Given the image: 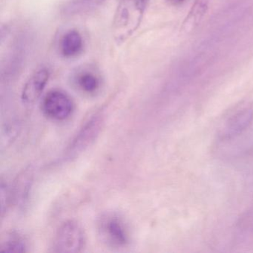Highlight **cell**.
Returning <instances> with one entry per match:
<instances>
[{
	"label": "cell",
	"instance_id": "cell-1",
	"mask_svg": "<svg viewBox=\"0 0 253 253\" xmlns=\"http://www.w3.org/2000/svg\"><path fill=\"white\" fill-rule=\"evenodd\" d=\"M149 0H120L113 21L115 41L123 43L140 27Z\"/></svg>",
	"mask_w": 253,
	"mask_h": 253
},
{
	"label": "cell",
	"instance_id": "cell-2",
	"mask_svg": "<svg viewBox=\"0 0 253 253\" xmlns=\"http://www.w3.org/2000/svg\"><path fill=\"white\" fill-rule=\"evenodd\" d=\"M97 232L100 241L112 249H124L131 241L129 226L116 212L103 213L97 220Z\"/></svg>",
	"mask_w": 253,
	"mask_h": 253
},
{
	"label": "cell",
	"instance_id": "cell-3",
	"mask_svg": "<svg viewBox=\"0 0 253 253\" xmlns=\"http://www.w3.org/2000/svg\"><path fill=\"white\" fill-rule=\"evenodd\" d=\"M105 124V115L97 112L91 115L81 126L64 152L66 160H72L81 155L94 144L100 135Z\"/></svg>",
	"mask_w": 253,
	"mask_h": 253
},
{
	"label": "cell",
	"instance_id": "cell-4",
	"mask_svg": "<svg viewBox=\"0 0 253 253\" xmlns=\"http://www.w3.org/2000/svg\"><path fill=\"white\" fill-rule=\"evenodd\" d=\"M86 234L77 220H68L59 226L53 238L51 249L54 253H81L86 246Z\"/></svg>",
	"mask_w": 253,
	"mask_h": 253
},
{
	"label": "cell",
	"instance_id": "cell-5",
	"mask_svg": "<svg viewBox=\"0 0 253 253\" xmlns=\"http://www.w3.org/2000/svg\"><path fill=\"white\" fill-rule=\"evenodd\" d=\"M41 110L48 119L56 122H63L73 115L75 103L66 91L62 89H52L47 92L42 98Z\"/></svg>",
	"mask_w": 253,
	"mask_h": 253
},
{
	"label": "cell",
	"instance_id": "cell-6",
	"mask_svg": "<svg viewBox=\"0 0 253 253\" xmlns=\"http://www.w3.org/2000/svg\"><path fill=\"white\" fill-rule=\"evenodd\" d=\"M72 86L81 94L94 97L101 91L103 78L95 67L81 66L75 69L71 76Z\"/></svg>",
	"mask_w": 253,
	"mask_h": 253
},
{
	"label": "cell",
	"instance_id": "cell-7",
	"mask_svg": "<svg viewBox=\"0 0 253 253\" xmlns=\"http://www.w3.org/2000/svg\"><path fill=\"white\" fill-rule=\"evenodd\" d=\"M50 78L48 68L42 67L35 71L25 83L21 92L22 102L25 105H32L42 95Z\"/></svg>",
	"mask_w": 253,
	"mask_h": 253
},
{
	"label": "cell",
	"instance_id": "cell-8",
	"mask_svg": "<svg viewBox=\"0 0 253 253\" xmlns=\"http://www.w3.org/2000/svg\"><path fill=\"white\" fill-rule=\"evenodd\" d=\"M253 121V109L244 108L230 117L220 134L222 140H229L238 137L248 129Z\"/></svg>",
	"mask_w": 253,
	"mask_h": 253
},
{
	"label": "cell",
	"instance_id": "cell-9",
	"mask_svg": "<svg viewBox=\"0 0 253 253\" xmlns=\"http://www.w3.org/2000/svg\"><path fill=\"white\" fill-rule=\"evenodd\" d=\"M84 49V38L78 31H68L60 38L59 50L64 58H75L82 54Z\"/></svg>",
	"mask_w": 253,
	"mask_h": 253
},
{
	"label": "cell",
	"instance_id": "cell-10",
	"mask_svg": "<svg viewBox=\"0 0 253 253\" xmlns=\"http://www.w3.org/2000/svg\"><path fill=\"white\" fill-rule=\"evenodd\" d=\"M106 0H69L61 8L62 15L75 17L86 14L103 5Z\"/></svg>",
	"mask_w": 253,
	"mask_h": 253
},
{
	"label": "cell",
	"instance_id": "cell-11",
	"mask_svg": "<svg viewBox=\"0 0 253 253\" xmlns=\"http://www.w3.org/2000/svg\"><path fill=\"white\" fill-rule=\"evenodd\" d=\"M29 250L27 241L18 232H12L5 236L0 245V252L2 253H26Z\"/></svg>",
	"mask_w": 253,
	"mask_h": 253
},
{
	"label": "cell",
	"instance_id": "cell-12",
	"mask_svg": "<svg viewBox=\"0 0 253 253\" xmlns=\"http://www.w3.org/2000/svg\"><path fill=\"white\" fill-rule=\"evenodd\" d=\"M210 0H195V4L186 20V26H192L196 25L206 14Z\"/></svg>",
	"mask_w": 253,
	"mask_h": 253
},
{
	"label": "cell",
	"instance_id": "cell-13",
	"mask_svg": "<svg viewBox=\"0 0 253 253\" xmlns=\"http://www.w3.org/2000/svg\"><path fill=\"white\" fill-rule=\"evenodd\" d=\"M1 213L3 217L4 214L8 211V209L11 207V204L14 201L13 197L12 187L9 184L2 180L1 181Z\"/></svg>",
	"mask_w": 253,
	"mask_h": 253
},
{
	"label": "cell",
	"instance_id": "cell-14",
	"mask_svg": "<svg viewBox=\"0 0 253 253\" xmlns=\"http://www.w3.org/2000/svg\"><path fill=\"white\" fill-rule=\"evenodd\" d=\"M237 227L241 232L253 233V204L239 217Z\"/></svg>",
	"mask_w": 253,
	"mask_h": 253
},
{
	"label": "cell",
	"instance_id": "cell-15",
	"mask_svg": "<svg viewBox=\"0 0 253 253\" xmlns=\"http://www.w3.org/2000/svg\"><path fill=\"white\" fill-rule=\"evenodd\" d=\"M169 3L173 5H178L185 2V0H167Z\"/></svg>",
	"mask_w": 253,
	"mask_h": 253
}]
</instances>
